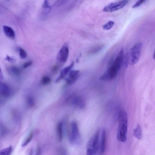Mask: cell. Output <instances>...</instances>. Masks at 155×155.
Instances as JSON below:
<instances>
[{"mask_svg": "<svg viewBox=\"0 0 155 155\" xmlns=\"http://www.w3.org/2000/svg\"><path fill=\"white\" fill-rule=\"evenodd\" d=\"M133 134L134 136L138 139L141 140L142 138L143 137L142 130L139 124H138L136 128L134 130Z\"/></svg>", "mask_w": 155, "mask_h": 155, "instance_id": "e0dca14e", "label": "cell"}, {"mask_svg": "<svg viewBox=\"0 0 155 155\" xmlns=\"http://www.w3.org/2000/svg\"><path fill=\"white\" fill-rule=\"evenodd\" d=\"M52 8L49 0H45L42 6L43 15H48L50 11Z\"/></svg>", "mask_w": 155, "mask_h": 155, "instance_id": "5bb4252c", "label": "cell"}, {"mask_svg": "<svg viewBox=\"0 0 155 155\" xmlns=\"http://www.w3.org/2000/svg\"><path fill=\"white\" fill-rule=\"evenodd\" d=\"M32 61H30L27 62L25 63L23 65V68L24 69H26L27 68H28V67H30L31 65H32Z\"/></svg>", "mask_w": 155, "mask_h": 155, "instance_id": "484cf974", "label": "cell"}, {"mask_svg": "<svg viewBox=\"0 0 155 155\" xmlns=\"http://www.w3.org/2000/svg\"><path fill=\"white\" fill-rule=\"evenodd\" d=\"M12 151V147L11 146L5 148L0 151V154L8 155L11 154Z\"/></svg>", "mask_w": 155, "mask_h": 155, "instance_id": "ac0fdd59", "label": "cell"}, {"mask_svg": "<svg viewBox=\"0 0 155 155\" xmlns=\"http://www.w3.org/2000/svg\"><path fill=\"white\" fill-rule=\"evenodd\" d=\"M57 133L58 140L61 142L63 139V123H59L57 127Z\"/></svg>", "mask_w": 155, "mask_h": 155, "instance_id": "2e32d148", "label": "cell"}, {"mask_svg": "<svg viewBox=\"0 0 155 155\" xmlns=\"http://www.w3.org/2000/svg\"><path fill=\"white\" fill-rule=\"evenodd\" d=\"M106 131L105 130L102 131L101 136L99 143V150L101 154L103 153L105 151L106 140Z\"/></svg>", "mask_w": 155, "mask_h": 155, "instance_id": "7c38bea8", "label": "cell"}, {"mask_svg": "<svg viewBox=\"0 0 155 155\" xmlns=\"http://www.w3.org/2000/svg\"><path fill=\"white\" fill-rule=\"evenodd\" d=\"M146 0H138V1L132 6V8H136L138 7L142 4Z\"/></svg>", "mask_w": 155, "mask_h": 155, "instance_id": "d4e9b609", "label": "cell"}, {"mask_svg": "<svg viewBox=\"0 0 155 155\" xmlns=\"http://www.w3.org/2000/svg\"><path fill=\"white\" fill-rule=\"evenodd\" d=\"M74 65V63L73 62L70 65L65 67L61 72L59 77L56 80V83L60 82L68 75L73 68Z\"/></svg>", "mask_w": 155, "mask_h": 155, "instance_id": "8fae6325", "label": "cell"}, {"mask_svg": "<svg viewBox=\"0 0 155 155\" xmlns=\"http://www.w3.org/2000/svg\"><path fill=\"white\" fill-rule=\"evenodd\" d=\"M3 30L6 36L11 39H14L15 37V32L10 27L4 25L3 26Z\"/></svg>", "mask_w": 155, "mask_h": 155, "instance_id": "4fadbf2b", "label": "cell"}, {"mask_svg": "<svg viewBox=\"0 0 155 155\" xmlns=\"http://www.w3.org/2000/svg\"><path fill=\"white\" fill-rule=\"evenodd\" d=\"M8 71L10 74L13 76H18L21 73L20 69L18 67L15 66H10L8 67Z\"/></svg>", "mask_w": 155, "mask_h": 155, "instance_id": "9a60e30c", "label": "cell"}, {"mask_svg": "<svg viewBox=\"0 0 155 155\" xmlns=\"http://www.w3.org/2000/svg\"><path fill=\"white\" fill-rule=\"evenodd\" d=\"M59 0H50H50H49V2L50 4L51 3H51L52 4V5H54Z\"/></svg>", "mask_w": 155, "mask_h": 155, "instance_id": "83f0119b", "label": "cell"}, {"mask_svg": "<svg viewBox=\"0 0 155 155\" xmlns=\"http://www.w3.org/2000/svg\"><path fill=\"white\" fill-rule=\"evenodd\" d=\"M33 133L32 132H31L29 134L28 136L25 140L24 142L22 145V147H24L28 145L30 142L33 137Z\"/></svg>", "mask_w": 155, "mask_h": 155, "instance_id": "d6986e66", "label": "cell"}, {"mask_svg": "<svg viewBox=\"0 0 155 155\" xmlns=\"http://www.w3.org/2000/svg\"><path fill=\"white\" fill-rule=\"evenodd\" d=\"M103 46L104 45H100L96 46L90 51V53L94 54L98 52L101 50L102 49L103 47Z\"/></svg>", "mask_w": 155, "mask_h": 155, "instance_id": "7402d4cb", "label": "cell"}, {"mask_svg": "<svg viewBox=\"0 0 155 155\" xmlns=\"http://www.w3.org/2000/svg\"><path fill=\"white\" fill-rule=\"evenodd\" d=\"M51 82L50 78L48 76H43L41 80L42 84L44 85L49 84Z\"/></svg>", "mask_w": 155, "mask_h": 155, "instance_id": "44dd1931", "label": "cell"}, {"mask_svg": "<svg viewBox=\"0 0 155 155\" xmlns=\"http://www.w3.org/2000/svg\"><path fill=\"white\" fill-rule=\"evenodd\" d=\"M124 58V52L122 49L113 62L112 65L100 76V79L103 81H108L115 79L122 66Z\"/></svg>", "mask_w": 155, "mask_h": 155, "instance_id": "6da1fadb", "label": "cell"}, {"mask_svg": "<svg viewBox=\"0 0 155 155\" xmlns=\"http://www.w3.org/2000/svg\"><path fill=\"white\" fill-rule=\"evenodd\" d=\"M70 101L71 105L80 109L84 108L85 106V100L79 96H72L70 98Z\"/></svg>", "mask_w": 155, "mask_h": 155, "instance_id": "ba28073f", "label": "cell"}, {"mask_svg": "<svg viewBox=\"0 0 155 155\" xmlns=\"http://www.w3.org/2000/svg\"><path fill=\"white\" fill-rule=\"evenodd\" d=\"M80 74V71L78 70L71 71L68 77L66 79V83L67 85H70L76 82L78 79Z\"/></svg>", "mask_w": 155, "mask_h": 155, "instance_id": "30bf717a", "label": "cell"}, {"mask_svg": "<svg viewBox=\"0 0 155 155\" xmlns=\"http://www.w3.org/2000/svg\"><path fill=\"white\" fill-rule=\"evenodd\" d=\"M100 133V130H98L93 135L87 142L86 146L87 155H95L99 151Z\"/></svg>", "mask_w": 155, "mask_h": 155, "instance_id": "3957f363", "label": "cell"}, {"mask_svg": "<svg viewBox=\"0 0 155 155\" xmlns=\"http://www.w3.org/2000/svg\"><path fill=\"white\" fill-rule=\"evenodd\" d=\"M27 103L28 105L31 107H33L35 105L34 100L31 96H29L27 98Z\"/></svg>", "mask_w": 155, "mask_h": 155, "instance_id": "cb8c5ba5", "label": "cell"}, {"mask_svg": "<svg viewBox=\"0 0 155 155\" xmlns=\"http://www.w3.org/2000/svg\"><path fill=\"white\" fill-rule=\"evenodd\" d=\"M114 25V22L113 21H110L103 26V28L105 30H109L112 28Z\"/></svg>", "mask_w": 155, "mask_h": 155, "instance_id": "ffe728a7", "label": "cell"}, {"mask_svg": "<svg viewBox=\"0 0 155 155\" xmlns=\"http://www.w3.org/2000/svg\"><path fill=\"white\" fill-rule=\"evenodd\" d=\"M81 136L77 123L73 121L71 124L69 133V139L70 143L73 145L78 143Z\"/></svg>", "mask_w": 155, "mask_h": 155, "instance_id": "5b68a950", "label": "cell"}, {"mask_svg": "<svg viewBox=\"0 0 155 155\" xmlns=\"http://www.w3.org/2000/svg\"><path fill=\"white\" fill-rule=\"evenodd\" d=\"M153 58L154 59H155V49L153 54Z\"/></svg>", "mask_w": 155, "mask_h": 155, "instance_id": "4dcf8cb0", "label": "cell"}, {"mask_svg": "<svg viewBox=\"0 0 155 155\" xmlns=\"http://www.w3.org/2000/svg\"><path fill=\"white\" fill-rule=\"evenodd\" d=\"M69 53L68 45L65 43L58 53L56 58L57 63L60 65L65 64L68 59Z\"/></svg>", "mask_w": 155, "mask_h": 155, "instance_id": "8992f818", "label": "cell"}, {"mask_svg": "<svg viewBox=\"0 0 155 155\" xmlns=\"http://www.w3.org/2000/svg\"><path fill=\"white\" fill-rule=\"evenodd\" d=\"M5 1H10V0H5Z\"/></svg>", "mask_w": 155, "mask_h": 155, "instance_id": "1f68e13d", "label": "cell"}, {"mask_svg": "<svg viewBox=\"0 0 155 155\" xmlns=\"http://www.w3.org/2000/svg\"><path fill=\"white\" fill-rule=\"evenodd\" d=\"M142 48V43L138 42L135 44L130 49L128 55V59L131 65H135L138 61Z\"/></svg>", "mask_w": 155, "mask_h": 155, "instance_id": "277c9868", "label": "cell"}, {"mask_svg": "<svg viewBox=\"0 0 155 155\" xmlns=\"http://www.w3.org/2000/svg\"><path fill=\"white\" fill-rule=\"evenodd\" d=\"M41 150L40 148H38L37 151V154H40L39 153H41Z\"/></svg>", "mask_w": 155, "mask_h": 155, "instance_id": "f546056e", "label": "cell"}, {"mask_svg": "<svg viewBox=\"0 0 155 155\" xmlns=\"http://www.w3.org/2000/svg\"><path fill=\"white\" fill-rule=\"evenodd\" d=\"M19 54L21 59H24L27 56V54L25 51L23 49L20 48L19 49Z\"/></svg>", "mask_w": 155, "mask_h": 155, "instance_id": "603a6c76", "label": "cell"}, {"mask_svg": "<svg viewBox=\"0 0 155 155\" xmlns=\"http://www.w3.org/2000/svg\"><path fill=\"white\" fill-rule=\"evenodd\" d=\"M12 91L10 86L4 83H1L0 84V94L1 98L3 99L8 98L11 95Z\"/></svg>", "mask_w": 155, "mask_h": 155, "instance_id": "9c48e42d", "label": "cell"}, {"mask_svg": "<svg viewBox=\"0 0 155 155\" xmlns=\"http://www.w3.org/2000/svg\"><path fill=\"white\" fill-rule=\"evenodd\" d=\"M118 121L117 138L120 142L125 143L127 140V117L126 112L124 111L120 112L118 116Z\"/></svg>", "mask_w": 155, "mask_h": 155, "instance_id": "7a4b0ae2", "label": "cell"}, {"mask_svg": "<svg viewBox=\"0 0 155 155\" xmlns=\"http://www.w3.org/2000/svg\"><path fill=\"white\" fill-rule=\"evenodd\" d=\"M5 59L7 61L11 63L14 62L15 61V60L14 59H13L9 56H7Z\"/></svg>", "mask_w": 155, "mask_h": 155, "instance_id": "4316f807", "label": "cell"}, {"mask_svg": "<svg viewBox=\"0 0 155 155\" xmlns=\"http://www.w3.org/2000/svg\"><path fill=\"white\" fill-rule=\"evenodd\" d=\"M128 3L127 1L112 3L106 6L103 9L105 12H112L123 8Z\"/></svg>", "mask_w": 155, "mask_h": 155, "instance_id": "52a82bcc", "label": "cell"}, {"mask_svg": "<svg viewBox=\"0 0 155 155\" xmlns=\"http://www.w3.org/2000/svg\"><path fill=\"white\" fill-rule=\"evenodd\" d=\"M58 67L57 66H56L54 67L52 69L53 71H56L58 69Z\"/></svg>", "mask_w": 155, "mask_h": 155, "instance_id": "f1b7e54d", "label": "cell"}]
</instances>
